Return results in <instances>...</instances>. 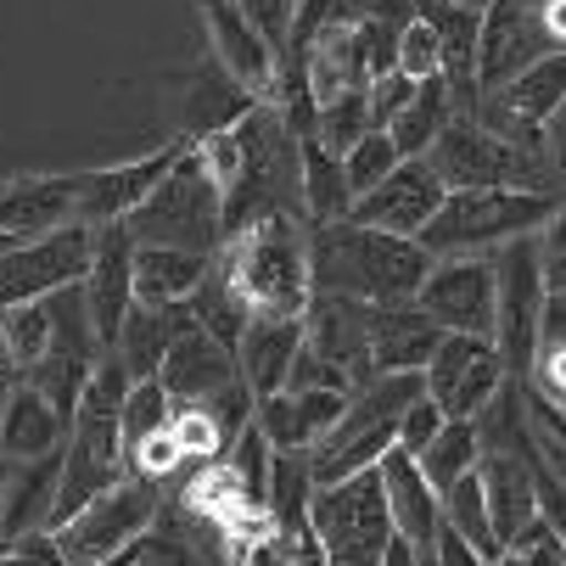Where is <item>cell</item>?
<instances>
[{
  "label": "cell",
  "mask_w": 566,
  "mask_h": 566,
  "mask_svg": "<svg viewBox=\"0 0 566 566\" xmlns=\"http://www.w3.org/2000/svg\"><path fill=\"white\" fill-rule=\"evenodd\" d=\"M180 319H186V308H129V319H124V332H118V348H113V359L129 370V381H140V376H157V365H164V354H169V337L180 332Z\"/></svg>",
  "instance_id": "cell-31"
},
{
  "label": "cell",
  "mask_w": 566,
  "mask_h": 566,
  "mask_svg": "<svg viewBox=\"0 0 566 566\" xmlns=\"http://www.w3.org/2000/svg\"><path fill=\"white\" fill-rule=\"evenodd\" d=\"M135 248H191V253H219L224 241V197L202 164V151L180 140L169 175L146 191V202L124 219Z\"/></svg>",
  "instance_id": "cell-3"
},
{
  "label": "cell",
  "mask_w": 566,
  "mask_h": 566,
  "mask_svg": "<svg viewBox=\"0 0 566 566\" xmlns=\"http://www.w3.org/2000/svg\"><path fill=\"white\" fill-rule=\"evenodd\" d=\"M443 326L410 297V303H381L370 308V365L376 376L392 370H427V359L438 354Z\"/></svg>",
  "instance_id": "cell-22"
},
{
  "label": "cell",
  "mask_w": 566,
  "mask_h": 566,
  "mask_svg": "<svg viewBox=\"0 0 566 566\" xmlns=\"http://www.w3.org/2000/svg\"><path fill=\"white\" fill-rule=\"evenodd\" d=\"M253 107H259V96L248 85H235L219 62H208L202 73H191V85L180 96V140L224 135V129H235L241 118H248Z\"/></svg>",
  "instance_id": "cell-26"
},
{
  "label": "cell",
  "mask_w": 566,
  "mask_h": 566,
  "mask_svg": "<svg viewBox=\"0 0 566 566\" xmlns=\"http://www.w3.org/2000/svg\"><path fill=\"white\" fill-rule=\"evenodd\" d=\"M56 471H62V454L12 460V471H0V538H23L34 527H51Z\"/></svg>",
  "instance_id": "cell-27"
},
{
  "label": "cell",
  "mask_w": 566,
  "mask_h": 566,
  "mask_svg": "<svg viewBox=\"0 0 566 566\" xmlns=\"http://www.w3.org/2000/svg\"><path fill=\"white\" fill-rule=\"evenodd\" d=\"M449 118H454L449 78H443V73H432V78H421V85H416L410 107H403V113L387 124V135H392L398 157H427V146L438 140V129H443Z\"/></svg>",
  "instance_id": "cell-32"
},
{
  "label": "cell",
  "mask_w": 566,
  "mask_h": 566,
  "mask_svg": "<svg viewBox=\"0 0 566 566\" xmlns=\"http://www.w3.org/2000/svg\"><path fill=\"white\" fill-rule=\"evenodd\" d=\"M78 224V175H23L0 186V230L34 241L45 230Z\"/></svg>",
  "instance_id": "cell-21"
},
{
  "label": "cell",
  "mask_w": 566,
  "mask_h": 566,
  "mask_svg": "<svg viewBox=\"0 0 566 566\" xmlns=\"http://www.w3.org/2000/svg\"><path fill=\"white\" fill-rule=\"evenodd\" d=\"M180 465H191V460L180 454L175 427H157V432H146V438L129 449V471H135V476H151V482H169Z\"/></svg>",
  "instance_id": "cell-42"
},
{
  "label": "cell",
  "mask_w": 566,
  "mask_h": 566,
  "mask_svg": "<svg viewBox=\"0 0 566 566\" xmlns=\"http://www.w3.org/2000/svg\"><path fill=\"white\" fill-rule=\"evenodd\" d=\"M544 51H555V45L544 34L538 7H527V0H489L482 7V40H476V91L511 85Z\"/></svg>",
  "instance_id": "cell-12"
},
{
  "label": "cell",
  "mask_w": 566,
  "mask_h": 566,
  "mask_svg": "<svg viewBox=\"0 0 566 566\" xmlns=\"http://www.w3.org/2000/svg\"><path fill=\"white\" fill-rule=\"evenodd\" d=\"M476 460H482V438H476V421H460V416H449L443 427H438V438L416 454V465L427 471V482L443 494L449 482H460L465 471H476Z\"/></svg>",
  "instance_id": "cell-36"
},
{
  "label": "cell",
  "mask_w": 566,
  "mask_h": 566,
  "mask_svg": "<svg viewBox=\"0 0 566 566\" xmlns=\"http://www.w3.org/2000/svg\"><path fill=\"white\" fill-rule=\"evenodd\" d=\"M560 208L555 191H522V186H471V191H449L443 208L427 219V230L416 235L432 259H454V253H494L516 235L544 230V219Z\"/></svg>",
  "instance_id": "cell-4"
},
{
  "label": "cell",
  "mask_w": 566,
  "mask_h": 566,
  "mask_svg": "<svg viewBox=\"0 0 566 566\" xmlns=\"http://www.w3.org/2000/svg\"><path fill=\"white\" fill-rule=\"evenodd\" d=\"M213 264L235 281L253 314H303L314 286H308V219L297 208L264 213L241 224L235 235L219 241Z\"/></svg>",
  "instance_id": "cell-2"
},
{
  "label": "cell",
  "mask_w": 566,
  "mask_h": 566,
  "mask_svg": "<svg viewBox=\"0 0 566 566\" xmlns=\"http://www.w3.org/2000/svg\"><path fill=\"white\" fill-rule=\"evenodd\" d=\"M0 566H18V560H12V549H7V544H0Z\"/></svg>",
  "instance_id": "cell-55"
},
{
  "label": "cell",
  "mask_w": 566,
  "mask_h": 566,
  "mask_svg": "<svg viewBox=\"0 0 566 566\" xmlns=\"http://www.w3.org/2000/svg\"><path fill=\"white\" fill-rule=\"evenodd\" d=\"M398 73H410V78L443 73V51H438V34H432L427 18H410L398 29Z\"/></svg>",
  "instance_id": "cell-43"
},
{
  "label": "cell",
  "mask_w": 566,
  "mask_h": 566,
  "mask_svg": "<svg viewBox=\"0 0 566 566\" xmlns=\"http://www.w3.org/2000/svg\"><path fill=\"white\" fill-rule=\"evenodd\" d=\"M538 18H544V34H549V45H555V51H566V0H544V7H538Z\"/></svg>",
  "instance_id": "cell-53"
},
{
  "label": "cell",
  "mask_w": 566,
  "mask_h": 566,
  "mask_svg": "<svg viewBox=\"0 0 566 566\" xmlns=\"http://www.w3.org/2000/svg\"><path fill=\"white\" fill-rule=\"evenodd\" d=\"M494 566H566V544H560V533L544 516H533L522 533L505 538V549H500Z\"/></svg>",
  "instance_id": "cell-41"
},
{
  "label": "cell",
  "mask_w": 566,
  "mask_h": 566,
  "mask_svg": "<svg viewBox=\"0 0 566 566\" xmlns=\"http://www.w3.org/2000/svg\"><path fill=\"white\" fill-rule=\"evenodd\" d=\"M544 343H566V292H549V303H544Z\"/></svg>",
  "instance_id": "cell-52"
},
{
  "label": "cell",
  "mask_w": 566,
  "mask_h": 566,
  "mask_svg": "<svg viewBox=\"0 0 566 566\" xmlns=\"http://www.w3.org/2000/svg\"><path fill=\"white\" fill-rule=\"evenodd\" d=\"M241 370H235V348H224L219 337H208L197 319L186 314L180 332L169 337V354L157 365V381L169 387L175 403H208L219 387H230Z\"/></svg>",
  "instance_id": "cell-18"
},
{
  "label": "cell",
  "mask_w": 566,
  "mask_h": 566,
  "mask_svg": "<svg viewBox=\"0 0 566 566\" xmlns=\"http://www.w3.org/2000/svg\"><path fill=\"white\" fill-rule=\"evenodd\" d=\"M343 12L359 23H410L416 18V0H343Z\"/></svg>",
  "instance_id": "cell-49"
},
{
  "label": "cell",
  "mask_w": 566,
  "mask_h": 566,
  "mask_svg": "<svg viewBox=\"0 0 566 566\" xmlns=\"http://www.w3.org/2000/svg\"><path fill=\"white\" fill-rule=\"evenodd\" d=\"M381 566H427V549H416L403 533H392L387 549H381Z\"/></svg>",
  "instance_id": "cell-51"
},
{
  "label": "cell",
  "mask_w": 566,
  "mask_h": 566,
  "mask_svg": "<svg viewBox=\"0 0 566 566\" xmlns=\"http://www.w3.org/2000/svg\"><path fill=\"white\" fill-rule=\"evenodd\" d=\"M370 129V102H365V91H348V96H337V102H319L314 107V140L326 146V151H348L359 135Z\"/></svg>",
  "instance_id": "cell-39"
},
{
  "label": "cell",
  "mask_w": 566,
  "mask_h": 566,
  "mask_svg": "<svg viewBox=\"0 0 566 566\" xmlns=\"http://www.w3.org/2000/svg\"><path fill=\"white\" fill-rule=\"evenodd\" d=\"M538 264H544V286L549 292H566V202L538 230Z\"/></svg>",
  "instance_id": "cell-46"
},
{
  "label": "cell",
  "mask_w": 566,
  "mask_h": 566,
  "mask_svg": "<svg viewBox=\"0 0 566 566\" xmlns=\"http://www.w3.org/2000/svg\"><path fill=\"white\" fill-rule=\"evenodd\" d=\"M303 78H308V96L319 102H337L348 91H370V62H365V40H359V18L337 12L326 29H319L303 51Z\"/></svg>",
  "instance_id": "cell-20"
},
{
  "label": "cell",
  "mask_w": 566,
  "mask_h": 566,
  "mask_svg": "<svg viewBox=\"0 0 566 566\" xmlns=\"http://www.w3.org/2000/svg\"><path fill=\"white\" fill-rule=\"evenodd\" d=\"M51 337H56V292L51 297H34V303L0 308V348H7V359L18 365V376L45 359Z\"/></svg>",
  "instance_id": "cell-34"
},
{
  "label": "cell",
  "mask_w": 566,
  "mask_h": 566,
  "mask_svg": "<svg viewBox=\"0 0 566 566\" xmlns=\"http://www.w3.org/2000/svg\"><path fill=\"white\" fill-rule=\"evenodd\" d=\"M381 494H387V516H392V533H403L416 549H432V533L443 522V500L427 482V471L416 465V454H403L398 443L381 454Z\"/></svg>",
  "instance_id": "cell-23"
},
{
  "label": "cell",
  "mask_w": 566,
  "mask_h": 566,
  "mask_svg": "<svg viewBox=\"0 0 566 566\" xmlns=\"http://www.w3.org/2000/svg\"><path fill=\"white\" fill-rule=\"evenodd\" d=\"M175 443H180V454L191 460V465H202V460H219L224 454V432H219V421L208 416V403H175Z\"/></svg>",
  "instance_id": "cell-40"
},
{
  "label": "cell",
  "mask_w": 566,
  "mask_h": 566,
  "mask_svg": "<svg viewBox=\"0 0 566 566\" xmlns=\"http://www.w3.org/2000/svg\"><path fill=\"white\" fill-rule=\"evenodd\" d=\"M443 197H449V186L438 180V169L427 164V157H403L381 186L354 197V219L376 224V230H392V235H421L427 219L443 208Z\"/></svg>",
  "instance_id": "cell-15"
},
{
  "label": "cell",
  "mask_w": 566,
  "mask_h": 566,
  "mask_svg": "<svg viewBox=\"0 0 566 566\" xmlns=\"http://www.w3.org/2000/svg\"><path fill=\"white\" fill-rule=\"evenodd\" d=\"M416 303L438 319L443 332L494 337V253H454L432 259Z\"/></svg>",
  "instance_id": "cell-11"
},
{
  "label": "cell",
  "mask_w": 566,
  "mask_h": 566,
  "mask_svg": "<svg viewBox=\"0 0 566 566\" xmlns=\"http://www.w3.org/2000/svg\"><path fill=\"white\" fill-rule=\"evenodd\" d=\"M91 241H96L91 224H62L34 241H18L12 253H0V308L78 286L91 270Z\"/></svg>",
  "instance_id": "cell-8"
},
{
  "label": "cell",
  "mask_w": 566,
  "mask_h": 566,
  "mask_svg": "<svg viewBox=\"0 0 566 566\" xmlns=\"http://www.w3.org/2000/svg\"><path fill=\"white\" fill-rule=\"evenodd\" d=\"M354 392H337V387H281L259 403V432L270 438L275 454H308L319 438H326L343 410H348Z\"/></svg>",
  "instance_id": "cell-16"
},
{
  "label": "cell",
  "mask_w": 566,
  "mask_h": 566,
  "mask_svg": "<svg viewBox=\"0 0 566 566\" xmlns=\"http://www.w3.org/2000/svg\"><path fill=\"white\" fill-rule=\"evenodd\" d=\"M169 421H175V398H169V387L157 381V376L129 381V392H124V454H129L146 432L169 427Z\"/></svg>",
  "instance_id": "cell-37"
},
{
  "label": "cell",
  "mask_w": 566,
  "mask_h": 566,
  "mask_svg": "<svg viewBox=\"0 0 566 566\" xmlns=\"http://www.w3.org/2000/svg\"><path fill=\"white\" fill-rule=\"evenodd\" d=\"M208 270H213V253H191V248H135V303H140V308H186Z\"/></svg>",
  "instance_id": "cell-28"
},
{
  "label": "cell",
  "mask_w": 566,
  "mask_h": 566,
  "mask_svg": "<svg viewBox=\"0 0 566 566\" xmlns=\"http://www.w3.org/2000/svg\"><path fill=\"white\" fill-rule=\"evenodd\" d=\"M416 18L432 23L438 51H443V78L460 113H476L471 91H476V40H482V12L476 7H454V0H416Z\"/></svg>",
  "instance_id": "cell-25"
},
{
  "label": "cell",
  "mask_w": 566,
  "mask_h": 566,
  "mask_svg": "<svg viewBox=\"0 0 566 566\" xmlns=\"http://www.w3.org/2000/svg\"><path fill=\"white\" fill-rule=\"evenodd\" d=\"M403 164L398 157V146H392V135L387 129H365L348 151H343V175H348V191L354 197H365L370 186H381L392 169Z\"/></svg>",
  "instance_id": "cell-38"
},
{
  "label": "cell",
  "mask_w": 566,
  "mask_h": 566,
  "mask_svg": "<svg viewBox=\"0 0 566 566\" xmlns=\"http://www.w3.org/2000/svg\"><path fill=\"white\" fill-rule=\"evenodd\" d=\"M186 314L197 319V326L208 332V337H219L224 348H235V337H241V326L253 319V308H248V297L235 292V281L213 264L208 275H202V286L191 292V303H186Z\"/></svg>",
  "instance_id": "cell-35"
},
{
  "label": "cell",
  "mask_w": 566,
  "mask_h": 566,
  "mask_svg": "<svg viewBox=\"0 0 566 566\" xmlns=\"http://www.w3.org/2000/svg\"><path fill=\"white\" fill-rule=\"evenodd\" d=\"M449 416L438 410V403L421 392V398H410V403H403V416H398V449L403 454H421L432 438H438V427H443Z\"/></svg>",
  "instance_id": "cell-45"
},
{
  "label": "cell",
  "mask_w": 566,
  "mask_h": 566,
  "mask_svg": "<svg viewBox=\"0 0 566 566\" xmlns=\"http://www.w3.org/2000/svg\"><path fill=\"white\" fill-rule=\"evenodd\" d=\"M157 511H164V482L129 471L124 482H113L107 494H96L91 505H78L67 522H56L51 533H56L67 566H102L118 549H129L140 533H151Z\"/></svg>",
  "instance_id": "cell-7"
},
{
  "label": "cell",
  "mask_w": 566,
  "mask_h": 566,
  "mask_svg": "<svg viewBox=\"0 0 566 566\" xmlns=\"http://www.w3.org/2000/svg\"><path fill=\"white\" fill-rule=\"evenodd\" d=\"M78 297H85V314H91V337L102 354L118 348V332L135 308V235L124 219L113 224H96V241H91V270L78 281Z\"/></svg>",
  "instance_id": "cell-10"
},
{
  "label": "cell",
  "mask_w": 566,
  "mask_h": 566,
  "mask_svg": "<svg viewBox=\"0 0 566 566\" xmlns=\"http://www.w3.org/2000/svg\"><path fill=\"white\" fill-rule=\"evenodd\" d=\"M18 248V235H7V230H0V253H12Z\"/></svg>",
  "instance_id": "cell-54"
},
{
  "label": "cell",
  "mask_w": 566,
  "mask_h": 566,
  "mask_svg": "<svg viewBox=\"0 0 566 566\" xmlns=\"http://www.w3.org/2000/svg\"><path fill=\"white\" fill-rule=\"evenodd\" d=\"M443 500V522L482 555V560H500V549H505V538L494 533V516H489V494H482V471H465L460 482H449V489L438 494Z\"/></svg>",
  "instance_id": "cell-33"
},
{
  "label": "cell",
  "mask_w": 566,
  "mask_h": 566,
  "mask_svg": "<svg viewBox=\"0 0 566 566\" xmlns=\"http://www.w3.org/2000/svg\"><path fill=\"white\" fill-rule=\"evenodd\" d=\"M427 555H432V566H489V560H482V555H476V549L449 527V522H438V533H432V549H427Z\"/></svg>",
  "instance_id": "cell-50"
},
{
  "label": "cell",
  "mask_w": 566,
  "mask_h": 566,
  "mask_svg": "<svg viewBox=\"0 0 566 566\" xmlns=\"http://www.w3.org/2000/svg\"><path fill=\"white\" fill-rule=\"evenodd\" d=\"M175 151H180V140H169V146H157V151L135 157V164L85 169V175H78V224H91V230H96V224L129 219V213L146 202V191L169 175Z\"/></svg>",
  "instance_id": "cell-17"
},
{
  "label": "cell",
  "mask_w": 566,
  "mask_h": 566,
  "mask_svg": "<svg viewBox=\"0 0 566 566\" xmlns=\"http://www.w3.org/2000/svg\"><path fill=\"white\" fill-rule=\"evenodd\" d=\"M427 270H432V253L416 235L359 224L354 213L332 224H308V286L314 292H337L365 308L410 303Z\"/></svg>",
  "instance_id": "cell-1"
},
{
  "label": "cell",
  "mask_w": 566,
  "mask_h": 566,
  "mask_svg": "<svg viewBox=\"0 0 566 566\" xmlns=\"http://www.w3.org/2000/svg\"><path fill=\"white\" fill-rule=\"evenodd\" d=\"M241 7V18H248L275 51L286 45V34H292V18H297V0H235Z\"/></svg>",
  "instance_id": "cell-47"
},
{
  "label": "cell",
  "mask_w": 566,
  "mask_h": 566,
  "mask_svg": "<svg viewBox=\"0 0 566 566\" xmlns=\"http://www.w3.org/2000/svg\"><path fill=\"white\" fill-rule=\"evenodd\" d=\"M67 443V421L45 403L40 387H29L23 376L7 387L0 398V460H45V454H62Z\"/></svg>",
  "instance_id": "cell-24"
},
{
  "label": "cell",
  "mask_w": 566,
  "mask_h": 566,
  "mask_svg": "<svg viewBox=\"0 0 566 566\" xmlns=\"http://www.w3.org/2000/svg\"><path fill=\"white\" fill-rule=\"evenodd\" d=\"M538 460V454H533ZM533 460L527 454H505V449H482L476 471H482V494H489V516L494 533L511 538L538 516V494H533Z\"/></svg>",
  "instance_id": "cell-29"
},
{
  "label": "cell",
  "mask_w": 566,
  "mask_h": 566,
  "mask_svg": "<svg viewBox=\"0 0 566 566\" xmlns=\"http://www.w3.org/2000/svg\"><path fill=\"white\" fill-rule=\"evenodd\" d=\"M202 7V29H208V45H213V62L248 85L259 102H275L281 96V51L241 18L235 0H197Z\"/></svg>",
  "instance_id": "cell-13"
},
{
  "label": "cell",
  "mask_w": 566,
  "mask_h": 566,
  "mask_svg": "<svg viewBox=\"0 0 566 566\" xmlns=\"http://www.w3.org/2000/svg\"><path fill=\"white\" fill-rule=\"evenodd\" d=\"M544 264H538V230L494 248V348L511 376H533L544 343Z\"/></svg>",
  "instance_id": "cell-6"
},
{
  "label": "cell",
  "mask_w": 566,
  "mask_h": 566,
  "mask_svg": "<svg viewBox=\"0 0 566 566\" xmlns=\"http://www.w3.org/2000/svg\"><path fill=\"white\" fill-rule=\"evenodd\" d=\"M297 186H303V219L308 224H332L354 213V191L343 175V157L326 151L314 135L297 140Z\"/></svg>",
  "instance_id": "cell-30"
},
{
  "label": "cell",
  "mask_w": 566,
  "mask_h": 566,
  "mask_svg": "<svg viewBox=\"0 0 566 566\" xmlns=\"http://www.w3.org/2000/svg\"><path fill=\"white\" fill-rule=\"evenodd\" d=\"M416 85L421 78H410V73H376L370 78V91H365V102H370V129H387L403 107H410V96H416Z\"/></svg>",
  "instance_id": "cell-44"
},
{
  "label": "cell",
  "mask_w": 566,
  "mask_h": 566,
  "mask_svg": "<svg viewBox=\"0 0 566 566\" xmlns=\"http://www.w3.org/2000/svg\"><path fill=\"white\" fill-rule=\"evenodd\" d=\"M454 7H476V12H482V0H454Z\"/></svg>",
  "instance_id": "cell-56"
},
{
  "label": "cell",
  "mask_w": 566,
  "mask_h": 566,
  "mask_svg": "<svg viewBox=\"0 0 566 566\" xmlns=\"http://www.w3.org/2000/svg\"><path fill=\"white\" fill-rule=\"evenodd\" d=\"M505 376H511V370H505L494 337H465V332H443L438 354H432L427 370H421L427 398L438 403L443 416H460V421H476L482 403L505 387Z\"/></svg>",
  "instance_id": "cell-9"
},
{
  "label": "cell",
  "mask_w": 566,
  "mask_h": 566,
  "mask_svg": "<svg viewBox=\"0 0 566 566\" xmlns=\"http://www.w3.org/2000/svg\"><path fill=\"white\" fill-rule=\"evenodd\" d=\"M303 343L348 376V387H365L376 376L370 365V308L337 292H314L303 308Z\"/></svg>",
  "instance_id": "cell-14"
},
{
  "label": "cell",
  "mask_w": 566,
  "mask_h": 566,
  "mask_svg": "<svg viewBox=\"0 0 566 566\" xmlns=\"http://www.w3.org/2000/svg\"><path fill=\"white\" fill-rule=\"evenodd\" d=\"M359 40H365V62H370V78H376V73H392V67H398V23H359Z\"/></svg>",
  "instance_id": "cell-48"
},
{
  "label": "cell",
  "mask_w": 566,
  "mask_h": 566,
  "mask_svg": "<svg viewBox=\"0 0 566 566\" xmlns=\"http://www.w3.org/2000/svg\"><path fill=\"white\" fill-rule=\"evenodd\" d=\"M427 164L438 169V180L449 191H471V186H522V191H544V151L516 146L511 135L489 129L471 113H454L438 140L427 146Z\"/></svg>",
  "instance_id": "cell-5"
},
{
  "label": "cell",
  "mask_w": 566,
  "mask_h": 566,
  "mask_svg": "<svg viewBox=\"0 0 566 566\" xmlns=\"http://www.w3.org/2000/svg\"><path fill=\"white\" fill-rule=\"evenodd\" d=\"M303 348V314H253L235 337V370L248 381V392L264 403L270 392L286 387L292 359Z\"/></svg>",
  "instance_id": "cell-19"
}]
</instances>
